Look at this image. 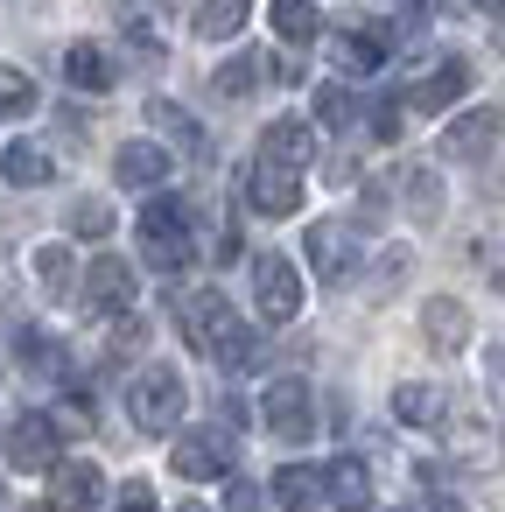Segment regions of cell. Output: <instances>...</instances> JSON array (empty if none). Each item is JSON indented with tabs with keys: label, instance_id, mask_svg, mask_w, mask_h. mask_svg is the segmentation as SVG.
Wrapping results in <instances>:
<instances>
[{
	"label": "cell",
	"instance_id": "52a82bcc",
	"mask_svg": "<svg viewBox=\"0 0 505 512\" xmlns=\"http://www.w3.org/2000/svg\"><path fill=\"white\" fill-rule=\"evenodd\" d=\"M134 295H141L134 267H127L120 253H99V260H92V274H85V302H92L99 316H113V309H134Z\"/></svg>",
	"mask_w": 505,
	"mask_h": 512
},
{
	"label": "cell",
	"instance_id": "277c9868",
	"mask_svg": "<svg viewBox=\"0 0 505 512\" xmlns=\"http://www.w3.org/2000/svg\"><path fill=\"white\" fill-rule=\"evenodd\" d=\"M253 302H260L267 323H295L302 316V274H295L288 253H260L253 260Z\"/></svg>",
	"mask_w": 505,
	"mask_h": 512
},
{
	"label": "cell",
	"instance_id": "5b68a950",
	"mask_svg": "<svg viewBox=\"0 0 505 512\" xmlns=\"http://www.w3.org/2000/svg\"><path fill=\"white\" fill-rule=\"evenodd\" d=\"M260 421H267L281 442H309V435H316L309 386H302V379H274V386H267V400H260Z\"/></svg>",
	"mask_w": 505,
	"mask_h": 512
},
{
	"label": "cell",
	"instance_id": "8d00e7d4",
	"mask_svg": "<svg viewBox=\"0 0 505 512\" xmlns=\"http://www.w3.org/2000/svg\"><path fill=\"white\" fill-rule=\"evenodd\" d=\"M232 512H260V491H253V484H239V477H232Z\"/></svg>",
	"mask_w": 505,
	"mask_h": 512
},
{
	"label": "cell",
	"instance_id": "ffe728a7",
	"mask_svg": "<svg viewBox=\"0 0 505 512\" xmlns=\"http://www.w3.org/2000/svg\"><path fill=\"white\" fill-rule=\"evenodd\" d=\"M0 176H8L15 190H43L57 169H50V155H43L36 141H8V155H0Z\"/></svg>",
	"mask_w": 505,
	"mask_h": 512
},
{
	"label": "cell",
	"instance_id": "7a4b0ae2",
	"mask_svg": "<svg viewBox=\"0 0 505 512\" xmlns=\"http://www.w3.org/2000/svg\"><path fill=\"white\" fill-rule=\"evenodd\" d=\"M183 407H190V393H183L176 365H148V372H134V386H127V414H134V428L169 435V428L183 421Z\"/></svg>",
	"mask_w": 505,
	"mask_h": 512
},
{
	"label": "cell",
	"instance_id": "7402d4cb",
	"mask_svg": "<svg viewBox=\"0 0 505 512\" xmlns=\"http://www.w3.org/2000/svg\"><path fill=\"white\" fill-rule=\"evenodd\" d=\"M323 491L344 505V512H358L365 498H372V477H365V463H351V456H337L330 470H323Z\"/></svg>",
	"mask_w": 505,
	"mask_h": 512
},
{
	"label": "cell",
	"instance_id": "d6a6232c",
	"mask_svg": "<svg viewBox=\"0 0 505 512\" xmlns=\"http://www.w3.org/2000/svg\"><path fill=\"white\" fill-rule=\"evenodd\" d=\"M36 281H43L50 295H64V288H71V253H64V246H43V253H36Z\"/></svg>",
	"mask_w": 505,
	"mask_h": 512
},
{
	"label": "cell",
	"instance_id": "f35d334b",
	"mask_svg": "<svg viewBox=\"0 0 505 512\" xmlns=\"http://www.w3.org/2000/svg\"><path fill=\"white\" fill-rule=\"evenodd\" d=\"M470 8H484V15H505V0H470Z\"/></svg>",
	"mask_w": 505,
	"mask_h": 512
},
{
	"label": "cell",
	"instance_id": "30bf717a",
	"mask_svg": "<svg viewBox=\"0 0 505 512\" xmlns=\"http://www.w3.org/2000/svg\"><path fill=\"white\" fill-rule=\"evenodd\" d=\"M99 498H106L99 463H50V505L57 512H92Z\"/></svg>",
	"mask_w": 505,
	"mask_h": 512
},
{
	"label": "cell",
	"instance_id": "7c38bea8",
	"mask_svg": "<svg viewBox=\"0 0 505 512\" xmlns=\"http://www.w3.org/2000/svg\"><path fill=\"white\" fill-rule=\"evenodd\" d=\"M260 162H281V169H309L316 162V134H309V120H267V134H260Z\"/></svg>",
	"mask_w": 505,
	"mask_h": 512
},
{
	"label": "cell",
	"instance_id": "9a60e30c",
	"mask_svg": "<svg viewBox=\"0 0 505 512\" xmlns=\"http://www.w3.org/2000/svg\"><path fill=\"white\" fill-rule=\"evenodd\" d=\"M463 92H470V64H463V57H442V64H435V71L414 85V99H407V106H421V113H442V106H456Z\"/></svg>",
	"mask_w": 505,
	"mask_h": 512
},
{
	"label": "cell",
	"instance_id": "4fadbf2b",
	"mask_svg": "<svg viewBox=\"0 0 505 512\" xmlns=\"http://www.w3.org/2000/svg\"><path fill=\"white\" fill-rule=\"evenodd\" d=\"M113 176H120L127 190H155V183L169 176V148H162V141H120Z\"/></svg>",
	"mask_w": 505,
	"mask_h": 512
},
{
	"label": "cell",
	"instance_id": "484cf974",
	"mask_svg": "<svg viewBox=\"0 0 505 512\" xmlns=\"http://www.w3.org/2000/svg\"><path fill=\"white\" fill-rule=\"evenodd\" d=\"M337 64H344V78H372V71L386 64V36H365V29L344 36V43H337Z\"/></svg>",
	"mask_w": 505,
	"mask_h": 512
},
{
	"label": "cell",
	"instance_id": "d590c367",
	"mask_svg": "<svg viewBox=\"0 0 505 512\" xmlns=\"http://www.w3.org/2000/svg\"><path fill=\"white\" fill-rule=\"evenodd\" d=\"M120 512H155V491H148L141 477H127V484H120Z\"/></svg>",
	"mask_w": 505,
	"mask_h": 512
},
{
	"label": "cell",
	"instance_id": "7bdbcfd3",
	"mask_svg": "<svg viewBox=\"0 0 505 512\" xmlns=\"http://www.w3.org/2000/svg\"><path fill=\"white\" fill-rule=\"evenodd\" d=\"M0 498H8V491H0Z\"/></svg>",
	"mask_w": 505,
	"mask_h": 512
},
{
	"label": "cell",
	"instance_id": "d4e9b609",
	"mask_svg": "<svg viewBox=\"0 0 505 512\" xmlns=\"http://www.w3.org/2000/svg\"><path fill=\"white\" fill-rule=\"evenodd\" d=\"M393 421L435 428V421H442V393H435V386H393Z\"/></svg>",
	"mask_w": 505,
	"mask_h": 512
},
{
	"label": "cell",
	"instance_id": "e0dca14e",
	"mask_svg": "<svg viewBox=\"0 0 505 512\" xmlns=\"http://www.w3.org/2000/svg\"><path fill=\"white\" fill-rule=\"evenodd\" d=\"M176 470H183V477H225V470H232L225 435H176Z\"/></svg>",
	"mask_w": 505,
	"mask_h": 512
},
{
	"label": "cell",
	"instance_id": "74e56055",
	"mask_svg": "<svg viewBox=\"0 0 505 512\" xmlns=\"http://www.w3.org/2000/svg\"><path fill=\"white\" fill-rule=\"evenodd\" d=\"M414 512H463V505H456V498H442V491H428V498H421Z\"/></svg>",
	"mask_w": 505,
	"mask_h": 512
},
{
	"label": "cell",
	"instance_id": "836d02e7",
	"mask_svg": "<svg viewBox=\"0 0 505 512\" xmlns=\"http://www.w3.org/2000/svg\"><path fill=\"white\" fill-rule=\"evenodd\" d=\"M351 113H358V106H351L344 85H323V92H316V120H323V127H351Z\"/></svg>",
	"mask_w": 505,
	"mask_h": 512
},
{
	"label": "cell",
	"instance_id": "8fae6325",
	"mask_svg": "<svg viewBox=\"0 0 505 512\" xmlns=\"http://www.w3.org/2000/svg\"><path fill=\"white\" fill-rule=\"evenodd\" d=\"M491 148H498V113H491V106L449 120V134H442V155H449V162H484Z\"/></svg>",
	"mask_w": 505,
	"mask_h": 512
},
{
	"label": "cell",
	"instance_id": "83f0119b",
	"mask_svg": "<svg viewBox=\"0 0 505 512\" xmlns=\"http://www.w3.org/2000/svg\"><path fill=\"white\" fill-rule=\"evenodd\" d=\"M148 120H155L162 134H176V141H183L190 155H204V134H197V120H190L183 106H169V99H148Z\"/></svg>",
	"mask_w": 505,
	"mask_h": 512
},
{
	"label": "cell",
	"instance_id": "b9f144b4",
	"mask_svg": "<svg viewBox=\"0 0 505 512\" xmlns=\"http://www.w3.org/2000/svg\"><path fill=\"white\" fill-rule=\"evenodd\" d=\"M498 50H505V29H498Z\"/></svg>",
	"mask_w": 505,
	"mask_h": 512
},
{
	"label": "cell",
	"instance_id": "4316f807",
	"mask_svg": "<svg viewBox=\"0 0 505 512\" xmlns=\"http://www.w3.org/2000/svg\"><path fill=\"white\" fill-rule=\"evenodd\" d=\"M260 78H267V57H232L211 85H218L225 99H246V92H260Z\"/></svg>",
	"mask_w": 505,
	"mask_h": 512
},
{
	"label": "cell",
	"instance_id": "6da1fadb",
	"mask_svg": "<svg viewBox=\"0 0 505 512\" xmlns=\"http://www.w3.org/2000/svg\"><path fill=\"white\" fill-rule=\"evenodd\" d=\"M141 253H148V267H162V274H183V267L197 260L190 211H183V204H169V197H155V204L141 211Z\"/></svg>",
	"mask_w": 505,
	"mask_h": 512
},
{
	"label": "cell",
	"instance_id": "cb8c5ba5",
	"mask_svg": "<svg viewBox=\"0 0 505 512\" xmlns=\"http://www.w3.org/2000/svg\"><path fill=\"white\" fill-rule=\"evenodd\" d=\"M316 0H274V36L288 43V50H302V43H316Z\"/></svg>",
	"mask_w": 505,
	"mask_h": 512
},
{
	"label": "cell",
	"instance_id": "f546056e",
	"mask_svg": "<svg viewBox=\"0 0 505 512\" xmlns=\"http://www.w3.org/2000/svg\"><path fill=\"white\" fill-rule=\"evenodd\" d=\"M0 113H8V120L36 113V85H29V71H15V64H0Z\"/></svg>",
	"mask_w": 505,
	"mask_h": 512
},
{
	"label": "cell",
	"instance_id": "3957f363",
	"mask_svg": "<svg viewBox=\"0 0 505 512\" xmlns=\"http://www.w3.org/2000/svg\"><path fill=\"white\" fill-rule=\"evenodd\" d=\"M442 435H449V456H456L463 470H498V463H505V428H498L484 407L442 414Z\"/></svg>",
	"mask_w": 505,
	"mask_h": 512
},
{
	"label": "cell",
	"instance_id": "603a6c76",
	"mask_svg": "<svg viewBox=\"0 0 505 512\" xmlns=\"http://www.w3.org/2000/svg\"><path fill=\"white\" fill-rule=\"evenodd\" d=\"M246 15H253V0H204V8H197V36L204 43H225V36L246 29Z\"/></svg>",
	"mask_w": 505,
	"mask_h": 512
},
{
	"label": "cell",
	"instance_id": "44dd1931",
	"mask_svg": "<svg viewBox=\"0 0 505 512\" xmlns=\"http://www.w3.org/2000/svg\"><path fill=\"white\" fill-rule=\"evenodd\" d=\"M400 190H407V218H414V225H435V218H442V176H435V169H407Z\"/></svg>",
	"mask_w": 505,
	"mask_h": 512
},
{
	"label": "cell",
	"instance_id": "8992f818",
	"mask_svg": "<svg viewBox=\"0 0 505 512\" xmlns=\"http://www.w3.org/2000/svg\"><path fill=\"white\" fill-rule=\"evenodd\" d=\"M57 456H64L57 414H22V421L8 428V463H15V470H50Z\"/></svg>",
	"mask_w": 505,
	"mask_h": 512
},
{
	"label": "cell",
	"instance_id": "5bb4252c",
	"mask_svg": "<svg viewBox=\"0 0 505 512\" xmlns=\"http://www.w3.org/2000/svg\"><path fill=\"white\" fill-rule=\"evenodd\" d=\"M309 267H316L330 288H344V274L358 267V253H351V232H344V225H309Z\"/></svg>",
	"mask_w": 505,
	"mask_h": 512
},
{
	"label": "cell",
	"instance_id": "2e32d148",
	"mask_svg": "<svg viewBox=\"0 0 505 512\" xmlns=\"http://www.w3.org/2000/svg\"><path fill=\"white\" fill-rule=\"evenodd\" d=\"M421 330H428V344H435L442 358H456V351L470 344V316H463V302H449V295H435V302L421 309Z\"/></svg>",
	"mask_w": 505,
	"mask_h": 512
},
{
	"label": "cell",
	"instance_id": "ac0fdd59",
	"mask_svg": "<svg viewBox=\"0 0 505 512\" xmlns=\"http://www.w3.org/2000/svg\"><path fill=\"white\" fill-rule=\"evenodd\" d=\"M274 498H281L288 512H309V505H323L330 491H323V470H316V463H281V470H274Z\"/></svg>",
	"mask_w": 505,
	"mask_h": 512
},
{
	"label": "cell",
	"instance_id": "60d3db41",
	"mask_svg": "<svg viewBox=\"0 0 505 512\" xmlns=\"http://www.w3.org/2000/svg\"><path fill=\"white\" fill-rule=\"evenodd\" d=\"M414 8H421V15H428V8H435V0H414Z\"/></svg>",
	"mask_w": 505,
	"mask_h": 512
},
{
	"label": "cell",
	"instance_id": "d6986e66",
	"mask_svg": "<svg viewBox=\"0 0 505 512\" xmlns=\"http://www.w3.org/2000/svg\"><path fill=\"white\" fill-rule=\"evenodd\" d=\"M64 78H71L78 92H113V57H106L99 43H71V50H64Z\"/></svg>",
	"mask_w": 505,
	"mask_h": 512
},
{
	"label": "cell",
	"instance_id": "4dcf8cb0",
	"mask_svg": "<svg viewBox=\"0 0 505 512\" xmlns=\"http://www.w3.org/2000/svg\"><path fill=\"white\" fill-rule=\"evenodd\" d=\"M71 232H78V239H106V232H113V204H106V197H78V204H71Z\"/></svg>",
	"mask_w": 505,
	"mask_h": 512
},
{
	"label": "cell",
	"instance_id": "e575fe53",
	"mask_svg": "<svg viewBox=\"0 0 505 512\" xmlns=\"http://www.w3.org/2000/svg\"><path fill=\"white\" fill-rule=\"evenodd\" d=\"M372 134H379V141L400 134V99H379V106H372Z\"/></svg>",
	"mask_w": 505,
	"mask_h": 512
},
{
	"label": "cell",
	"instance_id": "f1b7e54d",
	"mask_svg": "<svg viewBox=\"0 0 505 512\" xmlns=\"http://www.w3.org/2000/svg\"><path fill=\"white\" fill-rule=\"evenodd\" d=\"M15 358H22L29 372H64V351H57V337H43V330H22V337H15Z\"/></svg>",
	"mask_w": 505,
	"mask_h": 512
},
{
	"label": "cell",
	"instance_id": "ba28073f",
	"mask_svg": "<svg viewBox=\"0 0 505 512\" xmlns=\"http://www.w3.org/2000/svg\"><path fill=\"white\" fill-rule=\"evenodd\" d=\"M232 323H239V316H232V302H225L218 288H197V295L183 302V337H190L197 351H218V344L232 337Z\"/></svg>",
	"mask_w": 505,
	"mask_h": 512
},
{
	"label": "cell",
	"instance_id": "9c48e42d",
	"mask_svg": "<svg viewBox=\"0 0 505 512\" xmlns=\"http://www.w3.org/2000/svg\"><path fill=\"white\" fill-rule=\"evenodd\" d=\"M246 197H253L260 218H288V211H302V183H295V169H281V162H260V169L246 176Z\"/></svg>",
	"mask_w": 505,
	"mask_h": 512
},
{
	"label": "cell",
	"instance_id": "ab89813d",
	"mask_svg": "<svg viewBox=\"0 0 505 512\" xmlns=\"http://www.w3.org/2000/svg\"><path fill=\"white\" fill-rule=\"evenodd\" d=\"M176 512H211V505H176Z\"/></svg>",
	"mask_w": 505,
	"mask_h": 512
},
{
	"label": "cell",
	"instance_id": "1f68e13d",
	"mask_svg": "<svg viewBox=\"0 0 505 512\" xmlns=\"http://www.w3.org/2000/svg\"><path fill=\"white\" fill-rule=\"evenodd\" d=\"M211 358H218L225 372H246V365H260V337H253L246 323H232V337H225V344H218Z\"/></svg>",
	"mask_w": 505,
	"mask_h": 512
}]
</instances>
